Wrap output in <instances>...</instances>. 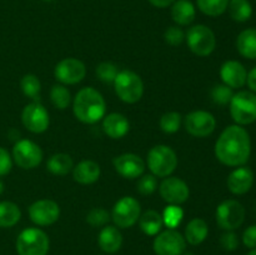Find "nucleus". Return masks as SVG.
Masks as SVG:
<instances>
[{"label":"nucleus","mask_w":256,"mask_h":255,"mask_svg":"<svg viewBox=\"0 0 256 255\" xmlns=\"http://www.w3.org/2000/svg\"><path fill=\"white\" fill-rule=\"evenodd\" d=\"M142 208L139 202L132 196H124L115 202L112 212V219L118 228L128 229L136 224Z\"/></svg>","instance_id":"9"},{"label":"nucleus","mask_w":256,"mask_h":255,"mask_svg":"<svg viewBox=\"0 0 256 255\" xmlns=\"http://www.w3.org/2000/svg\"><path fill=\"white\" fill-rule=\"evenodd\" d=\"M112 84L120 100L128 104L138 102L144 94V84L142 78L132 70L119 72Z\"/></svg>","instance_id":"4"},{"label":"nucleus","mask_w":256,"mask_h":255,"mask_svg":"<svg viewBox=\"0 0 256 255\" xmlns=\"http://www.w3.org/2000/svg\"><path fill=\"white\" fill-rule=\"evenodd\" d=\"M228 189L234 195H244L254 185V172L250 168L238 166L228 176Z\"/></svg>","instance_id":"18"},{"label":"nucleus","mask_w":256,"mask_h":255,"mask_svg":"<svg viewBox=\"0 0 256 255\" xmlns=\"http://www.w3.org/2000/svg\"><path fill=\"white\" fill-rule=\"evenodd\" d=\"M158 182L156 176L152 174H146L142 175L139 180H138L136 189L138 192L142 195H150L156 190Z\"/></svg>","instance_id":"38"},{"label":"nucleus","mask_w":256,"mask_h":255,"mask_svg":"<svg viewBox=\"0 0 256 255\" xmlns=\"http://www.w3.org/2000/svg\"><path fill=\"white\" fill-rule=\"evenodd\" d=\"M182 125V115L176 112H165L160 119V128L166 134H174L180 129Z\"/></svg>","instance_id":"33"},{"label":"nucleus","mask_w":256,"mask_h":255,"mask_svg":"<svg viewBox=\"0 0 256 255\" xmlns=\"http://www.w3.org/2000/svg\"><path fill=\"white\" fill-rule=\"evenodd\" d=\"M42 2H52V0H42Z\"/></svg>","instance_id":"48"},{"label":"nucleus","mask_w":256,"mask_h":255,"mask_svg":"<svg viewBox=\"0 0 256 255\" xmlns=\"http://www.w3.org/2000/svg\"><path fill=\"white\" fill-rule=\"evenodd\" d=\"M175 2H176V0H149V2L152 5V6L160 8V9L170 6V5L174 4Z\"/></svg>","instance_id":"44"},{"label":"nucleus","mask_w":256,"mask_h":255,"mask_svg":"<svg viewBox=\"0 0 256 255\" xmlns=\"http://www.w3.org/2000/svg\"><path fill=\"white\" fill-rule=\"evenodd\" d=\"M164 39L165 42L169 45H172V46H178V45H180L184 42L185 34L180 28L170 26L168 28L166 32H165Z\"/></svg>","instance_id":"39"},{"label":"nucleus","mask_w":256,"mask_h":255,"mask_svg":"<svg viewBox=\"0 0 256 255\" xmlns=\"http://www.w3.org/2000/svg\"><path fill=\"white\" fill-rule=\"evenodd\" d=\"M188 46L198 56H208L212 54L216 46V38L214 32L206 25L198 24L188 30L186 35Z\"/></svg>","instance_id":"7"},{"label":"nucleus","mask_w":256,"mask_h":255,"mask_svg":"<svg viewBox=\"0 0 256 255\" xmlns=\"http://www.w3.org/2000/svg\"><path fill=\"white\" fill-rule=\"evenodd\" d=\"M29 216L34 224L39 226H48L58 222L60 216V208L54 200H38L30 205Z\"/></svg>","instance_id":"15"},{"label":"nucleus","mask_w":256,"mask_h":255,"mask_svg":"<svg viewBox=\"0 0 256 255\" xmlns=\"http://www.w3.org/2000/svg\"><path fill=\"white\" fill-rule=\"evenodd\" d=\"M162 200L170 205H180L189 199V186L184 180L176 176H168L159 188Z\"/></svg>","instance_id":"16"},{"label":"nucleus","mask_w":256,"mask_h":255,"mask_svg":"<svg viewBox=\"0 0 256 255\" xmlns=\"http://www.w3.org/2000/svg\"><path fill=\"white\" fill-rule=\"evenodd\" d=\"M182 218H184V212H182V208H179V205H169L162 214L164 224L169 229H175V228L179 226Z\"/></svg>","instance_id":"34"},{"label":"nucleus","mask_w":256,"mask_h":255,"mask_svg":"<svg viewBox=\"0 0 256 255\" xmlns=\"http://www.w3.org/2000/svg\"><path fill=\"white\" fill-rule=\"evenodd\" d=\"M220 245L226 252H234L239 248V238L234 232H226L220 238Z\"/></svg>","instance_id":"40"},{"label":"nucleus","mask_w":256,"mask_h":255,"mask_svg":"<svg viewBox=\"0 0 256 255\" xmlns=\"http://www.w3.org/2000/svg\"><path fill=\"white\" fill-rule=\"evenodd\" d=\"M248 255H256V248L255 249H250V252H248Z\"/></svg>","instance_id":"46"},{"label":"nucleus","mask_w":256,"mask_h":255,"mask_svg":"<svg viewBox=\"0 0 256 255\" xmlns=\"http://www.w3.org/2000/svg\"><path fill=\"white\" fill-rule=\"evenodd\" d=\"M15 164L22 169H34L42 162V150L38 144L29 139L18 140L12 148Z\"/></svg>","instance_id":"10"},{"label":"nucleus","mask_w":256,"mask_h":255,"mask_svg":"<svg viewBox=\"0 0 256 255\" xmlns=\"http://www.w3.org/2000/svg\"><path fill=\"white\" fill-rule=\"evenodd\" d=\"M245 220V208L234 199L224 200L216 209V222L225 232H234Z\"/></svg>","instance_id":"8"},{"label":"nucleus","mask_w":256,"mask_h":255,"mask_svg":"<svg viewBox=\"0 0 256 255\" xmlns=\"http://www.w3.org/2000/svg\"><path fill=\"white\" fill-rule=\"evenodd\" d=\"M182 255H194V254H192V252H184Z\"/></svg>","instance_id":"47"},{"label":"nucleus","mask_w":256,"mask_h":255,"mask_svg":"<svg viewBox=\"0 0 256 255\" xmlns=\"http://www.w3.org/2000/svg\"><path fill=\"white\" fill-rule=\"evenodd\" d=\"M228 10L232 19L238 22H248L252 15V6L249 0H229Z\"/></svg>","instance_id":"29"},{"label":"nucleus","mask_w":256,"mask_h":255,"mask_svg":"<svg viewBox=\"0 0 256 255\" xmlns=\"http://www.w3.org/2000/svg\"><path fill=\"white\" fill-rule=\"evenodd\" d=\"M230 115L238 125H250L256 122V94L250 90L236 92L230 102Z\"/></svg>","instance_id":"3"},{"label":"nucleus","mask_w":256,"mask_h":255,"mask_svg":"<svg viewBox=\"0 0 256 255\" xmlns=\"http://www.w3.org/2000/svg\"><path fill=\"white\" fill-rule=\"evenodd\" d=\"M95 72H96V76L99 78V80H102V82L112 84L119 74V70H118L116 65H114L112 62H104L98 65Z\"/></svg>","instance_id":"35"},{"label":"nucleus","mask_w":256,"mask_h":255,"mask_svg":"<svg viewBox=\"0 0 256 255\" xmlns=\"http://www.w3.org/2000/svg\"><path fill=\"white\" fill-rule=\"evenodd\" d=\"M50 100H52L55 108L64 110L69 106L70 102H72V96H70V92L64 85L56 84L50 90Z\"/></svg>","instance_id":"32"},{"label":"nucleus","mask_w":256,"mask_h":255,"mask_svg":"<svg viewBox=\"0 0 256 255\" xmlns=\"http://www.w3.org/2000/svg\"><path fill=\"white\" fill-rule=\"evenodd\" d=\"M246 84L248 86H249L250 92H255L256 94V66L252 68V69L248 72Z\"/></svg>","instance_id":"43"},{"label":"nucleus","mask_w":256,"mask_h":255,"mask_svg":"<svg viewBox=\"0 0 256 255\" xmlns=\"http://www.w3.org/2000/svg\"><path fill=\"white\" fill-rule=\"evenodd\" d=\"M196 4L202 14L216 18L226 12L229 0H196Z\"/></svg>","instance_id":"30"},{"label":"nucleus","mask_w":256,"mask_h":255,"mask_svg":"<svg viewBox=\"0 0 256 255\" xmlns=\"http://www.w3.org/2000/svg\"><path fill=\"white\" fill-rule=\"evenodd\" d=\"M232 96H234V92L232 88H229L225 84H220L214 86L212 90V99L215 104L218 105H228L232 102Z\"/></svg>","instance_id":"36"},{"label":"nucleus","mask_w":256,"mask_h":255,"mask_svg":"<svg viewBox=\"0 0 256 255\" xmlns=\"http://www.w3.org/2000/svg\"><path fill=\"white\" fill-rule=\"evenodd\" d=\"M242 242L249 249H255L256 248V224L250 225L249 228L242 232Z\"/></svg>","instance_id":"42"},{"label":"nucleus","mask_w":256,"mask_h":255,"mask_svg":"<svg viewBox=\"0 0 256 255\" xmlns=\"http://www.w3.org/2000/svg\"><path fill=\"white\" fill-rule=\"evenodd\" d=\"M98 242L102 252H108V254H114L122 248V235L116 226L108 225V226L102 228L100 232Z\"/></svg>","instance_id":"22"},{"label":"nucleus","mask_w":256,"mask_h":255,"mask_svg":"<svg viewBox=\"0 0 256 255\" xmlns=\"http://www.w3.org/2000/svg\"><path fill=\"white\" fill-rule=\"evenodd\" d=\"M109 212L105 209H102V208H94L86 215V222L94 228L105 226L108 224V222H109Z\"/></svg>","instance_id":"37"},{"label":"nucleus","mask_w":256,"mask_h":255,"mask_svg":"<svg viewBox=\"0 0 256 255\" xmlns=\"http://www.w3.org/2000/svg\"><path fill=\"white\" fill-rule=\"evenodd\" d=\"M185 129L192 136L206 138L214 132L216 120L214 115L205 110H195L185 116Z\"/></svg>","instance_id":"12"},{"label":"nucleus","mask_w":256,"mask_h":255,"mask_svg":"<svg viewBox=\"0 0 256 255\" xmlns=\"http://www.w3.org/2000/svg\"><path fill=\"white\" fill-rule=\"evenodd\" d=\"M220 78L232 89H240L246 84L248 72L240 62L228 60L220 68Z\"/></svg>","instance_id":"19"},{"label":"nucleus","mask_w":256,"mask_h":255,"mask_svg":"<svg viewBox=\"0 0 256 255\" xmlns=\"http://www.w3.org/2000/svg\"><path fill=\"white\" fill-rule=\"evenodd\" d=\"M139 225L144 234L154 236V235H158V232L162 230V225H164L162 215L155 210H148L144 214L140 215Z\"/></svg>","instance_id":"26"},{"label":"nucleus","mask_w":256,"mask_h":255,"mask_svg":"<svg viewBox=\"0 0 256 255\" xmlns=\"http://www.w3.org/2000/svg\"><path fill=\"white\" fill-rule=\"evenodd\" d=\"M75 118L85 124H95L105 116L106 104L102 95L92 86L82 88L72 102Z\"/></svg>","instance_id":"2"},{"label":"nucleus","mask_w":256,"mask_h":255,"mask_svg":"<svg viewBox=\"0 0 256 255\" xmlns=\"http://www.w3.org/2000/svg\"><path fill=\"white\" fill-rule=\"evenodd\" d=\"M55 79L64 85H74L82 82L86 75L85 64L75 58H66L59 62L54 70Z\"/></svg>","instance_id":"13"},{"label":"nucleus","mask_w":256,"mask_h":255,"mask_svg":"<svg viewBox=\"0 0 256 255\" xmlns=\"http://www.w3.org/2000/svg\"><path fill=\"white\" fill-rule=\"evenodd\" d=\"M2 192H4V182H2V180H0V195L2 194Z\"/></svg>","instance_id":"45"},{"label":"nucleus","mask_w":256,"mask_h":255,"mask_svg":"<svg viewBox=\"0 0 256 255\" xmlns=\"http://www.w3.org/2000/svg\"><path fill=\"white\" fill-rule=\"evenodd\" d=\"M46 168L52 174L64 176V175L69 174L72 172V169L74 168V162H72L70 155L59 152V154H54L49 158L46 162Z\"/></svg>","instance_id":"27"},{"label":"nucleus","mask_w":256,"mask_h":255,"mask_svg":"<svg viewBox=\"0 0 256 255\" xmlns=\"http://www.w3.org/2000/svg\"><path fill=\"white\" fill-rule=\"evenodd\" d=\"M148 166L155 176H169L178 166L176 152L168 145H156L148 154Z\"/></svg>","instance_id":"5"},{"label":"nucleus","mask_w":256,"mask_h":255,"mask_svg":"<svg viewBox=\"0 0 256 255\" xmlns=\"http://www.w3.org/2000/svg\"><path fill=\"white\" fill-rule=\"evenodd\" d=\"M115 170L118 174L125 179H136L140 178L145 172V162L139 155L126 152L122 154L112 160Z\"/></svg>","instance_id":"17"},{"label":"nucleus","mask_w":256,"mask_h":255,"mask_svg":"<svg viewBox=\"0 0 256 255\" xmlns=\"http://www.w3.org/2000/svg\"><path fill=\"white\" fill-rule=\"evenodd\" d=\"M236 49L242 56L256 60V29L249 28L238 35Z\"/></svg>","instance_id":"23"},{"label":"nucleus","mask_w":256,"mask_h":255,"mask_svg":"<svg viewBox=\"0 0 256 255\" xmlns=\"http://www.w3.org/2000/svg\"><path fill=\"white\" fill-rule=\"evenodd\" d=\"M186 248L185 238L175 229H168L156 235L152 249L156 255H182Z\"/></svg>","instance_id":"11"},{"label":"nucleus","mask_w":256,"mask_h":255,"mask_svg":"<svg viewBox=\"0 0 256 255\" xmlns=\"http://www.w3.org/2000/svg\"><path fill=\"white\" fill-rule=\"evenodd\" d=\"M252 155V139L242 125L225 128L215 144V156L226 166H242Z\"/></svg>","instance_id":"1"},{"label":"nucleus","mask_w":256,"mask_h":255,"mask_svg":"<svg viewBox=\"0 0 256 255\" xmlns=\"http://www.w3.org/2000/svg\"><path fill=\"white\" fill-rule=\"evenodd\" d=\"M195 6L190 0H176L172 8V18L178 25H189L195 19Z\"/></svg>","instance_id":"25"},{"label":"nucleus","mask_w":256,"mask_h":255,"mask_svg":"<svg viewBox=\"0 0 256 255\" xmlns=\"http://www.w3.org/2000/svg\"><path fill=\"white\" fill-rule=\"evenodd\" d=\"M49 246L48 235L38 228L22 230L16 239V252L19 255H46Z\"/></svg>","instance_id":"6"},{"label":"nucleus","mask_w":256,"mask_h":255,"mask_svg":"<svg viewBox=\"0 0 256 255\" xmlns=\"http://www.w3.org/2000/svg\"><path fill=\"white\" fill-rule=\"evenodd\" d=\"M22 122L24 126L34 134L44 132L50 124L49 114L39 102H32L24 108L22 112Z\"/></svg>","instance_id":"14"},{"label":"nucleus","mask_w":256,"mask_h":255,"mask_svg":"<svg viewBox=\"0 0 256 255\" xmlns=\"http://www.w3.org/2000/svg\"><path fill=\"white\" fill-rule=\"evenodd\" d=\"M72 178L76 182L89 185L98 182L100 178V166L92 160H82L75 168H72Z\"/></svg>","instance_id":"21"},{"label":"nucleus","mask_w":256,"mask_h":255,"mask_svg":"<svg viewBox=\"0 0 256 255\" xmlns=\"http://www.w3.org/2000/svg\"><path fill=\"white\" fill-rule=\"evenodd\" d=\"M12 168V160L8 150L0 146V176L9 174Z\"/></svg>","instance_id":"41"},{"label":"nucleus","mask_w":256,"mask_h":255,"mask_svg":"<svg viewBox=\"0 0 256 255\" xmlns=\"http://www.w3.org/2000/svg\"><path fill=\"white\" fill-rule=\"evenodd\" d=\"M129 120L120 112H112L104 116L102 130L112 139H122L129 132Z\"/></svg>","instance_id":"20"},{"label":"nucleus","mask_w":256,"mask_h":255,"mask_svg":"<svg viewBox=\"0 0 256 255\" xmlns=\"http://www.w3.org/2000/svg\"><path fill=\"white\" fill-rule=\"evenodd\" d=\"M208 234H209V226L206 222L200 218H195L188 222L184 238L190 245H199L206 239Z\"/></svg>","instance_id":"24"},{"label":"nucleus","mask_w":256,"mask_h":255,"mask_svg":"<svg viewBox=\"0 0 256 255\" xmlns=\"http://www.w3.org/2000/svg\"><path fill=\"white\" fill-rule=\"evenodd\" d=\"M20 86H22V92L25 96L30 98V99L38 102L40 98V92H42V84L38 76L34 74H26L22 78L20 82Z\"/></svg>","instance_id":"31"},{"label":"nucleus","mask_w":256,"mask_h":255,"mask_svg":"<svg viewBox=\"0 0 256 255\" xmlns=\"http://www.w3.org/2000/svg\"><path fill=\"white\" fill-rule=\"evenodd\" d=\"M22 218V212L15 202H0V228H12Z\"/></svg>","instance_id":"28"}]
</instances>
